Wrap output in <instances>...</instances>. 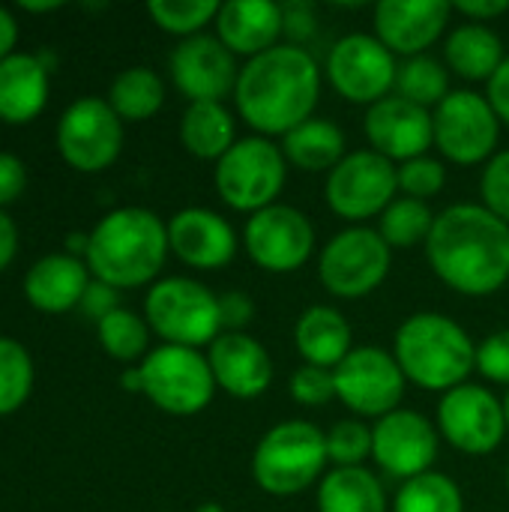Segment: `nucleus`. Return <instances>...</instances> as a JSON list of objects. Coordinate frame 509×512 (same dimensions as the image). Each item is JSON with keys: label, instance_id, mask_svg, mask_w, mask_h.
<instances>
[{"label": "nucleus", "instance_id": "nucleus-33", "mask_svg": "<svg viewBox=\"0 0 509 512\" xmlns=\"http://www.w3.org/2000/svg\"><path fill=\"white\" fill-rule=\"evenodd\" d=\"M435 228V213L426 201L414 198H396L381 216H378V234L390 249H414L426 246L429 234Z\"/></svg>", "mask_w": 509, "mask_h": 512}, {"label": "nucleus", "instance_id": "nucleus-45", "mask_svg": "<svg viewBox=\"0 0 509 512\" xmlns=\"http://www.w3.org/2000/svg\"><path fill=\"white\" fill-rule=\"evenodd\" d=\"M81 309H84L87 318H93V321L99 324L102 318H108L111 312L120 309V303H117V288H111V285L93 279V282L87 285V291H84Z\"/></svg>", "mask_w": 509, "mask_h": 512}, {"label": "nucleus", "instance_id": "nucleus-10", "mask_svg": "<svg viewBox=\"0 0 509 512\" xmlns=\"http://www.w3.org/2000/svg\"><path fill=\"white\" fill-rule=\"evenodd\" d=\"M435 147L447 162L486 165L498 153L501 117L492 102L477 90H453L435 111Z\"/></svg>", "mask_w": 509, "mask_h": 512}, {"label": "nucleus", "instance_id": "nucleus-17", "mask_svg": "<svg viewBox=\"0 0 509 512\" xmlns=\"http://www.w3.org/2000/svg\"><path fill=\"white\" fill-rule=\"evenodd\" d=\"M438 447V426L411 408H399L372 426V462L402 483L429 474L438 459Z\"/></svg>", "mask_w": 509, "mask_h": 512}, {"label": "nucleus", "instance_id": "nucleus-14", "mask_svg": "<svg viewBox=\"0 0 509 512\" xmlns=\"http://www.w3.org/2000/svg\"><path fill=\"white\" fill-rule=\"evenodd\" d=\"M243 249L258 270L276 276L297 273L315 255V225L303 210L273 204L249 216L243 228Z\"/></svg>", "mask_w": 509, "mask_h": 512}, {"label": "nucleus", "instance_id": "nucleus-42", "mask_svg": "<svg viewBox=\"0 0 509 512\" xmlns=\"http://www.w3.org/2000/svg\"><path fill=\"white\" fill-rule=\"evenodd\" d=\"M477 372L492 384L509 387V327L495 330L477 345Z\"/></svg>", "mask_w": 509, "mask_h": 512}, {"label": "nucleus", "instance_id": "nucleus-24", "mask_svg": "<svg viewBox=\"0 0 509 512\" xmlns=\"http://www.w3.org/2000/svg\"><path fill=\"white\" fill-rule=\"evenodd\" d=\"M87 285V264L75 255H45L24 276V294L30 306L48 315L81 306Z\"/></svg>", "mask_w": 509, "mask_h": 512}, {"label": "nucleus", "instance_id": "nucleus-41", "mask_svg": "<svg viewBox=\"0 0 509 512\" xmlns=\"http://www.w3.org/2000/svg\"><path fill=\"white\" fill-rule=\"evenodd\" d=\"M480 204L509 225V150H498L480 174Z\"/></svg>", "mask_w": 509, "mask_h": 512}, {"label": "nucleus", "instance_id": "nucleus-6", "mask_svg": "<svg viewBox=\"0 0 509 512\" xmlns=\"http://www.w3.org/2000/svg\"><path fill=\"white\" fill-rule=\"evenodd\" d=\"M144 321L165 345L210 348L222 336L219 297L189 276H168L150 285L144 300Z\"/></svg>", "mask_w": 509, "mask_h": 512}, {"label": "nucleus", "instance_id": "nucleus-18", "mask_svg": "<svg viewBox=\"0 0 509 512\" xmlns=\"http://www.w3.org/2000/svg\"><path fill=\"white\" fill-rule=\"evenodd\" d=\"M168 69L174 87L189 102H222L225 96H234L243 66L222 45L219 36L198 33L180 39V45L168 57Z\"/></svg>", "mask_w": 509, "mask_h": 512}, {"label": "nucleus", "instance_id": "nucleus-47", "mask_svg": "<svg viewBox=\"0 0 509 512\" xmlns=\"http://www.w3.org/2000/svg\"><path fill=\"white\" fill-rule=\"evenodd\" d=\"M453 12H459L471 24H489L509 12V0H459L453 3Z\"/></svg>", "mask_w": 509, "mask_h": 512}, {"label": "nucleus", "instance_id": "nucleus-26", "mask_svg": "<svg viewBox=\"0 0 509 512\" xmlns=\"http://www.w3.org/2000/svg\"><path fill=\"white\" fill-rule=\"evenodd\" d=\"M48 99V72L33 54L0 60V120L30 123Z\"/></svg>", "mask_w": 509, "mask_h": 512}, {"label": "nucleus", "instance_id": "nucleus-54", "mask_svg": "<svg viewBox=\"0 0 509 512\" xmlns=\"http://www.w3.org/2000/svg\"><path fill=\"white\" fill-rule=\"evenodd\" d=\"M507 492H509V465H507Z\"/></svg>", "mask_w": 509, "mask_h": 512}, {"label": "nucleus", "instance_id": "nucleus-21", "mask_svg": "<svg viewBox=\"0 0 509 512\" xmlns=\"http://www.w3.org/2000/svg\"><path fill=\"white\" fill-rule=\"evenodd\" d=\"M168 246L192 270H222L237 258L240 237L216 210L183 207L168 222Z\"/></svg>", "mask_w": 509, "mask_h": 512}, {"label": "nucleus", "instance_id": "nucleus-52", "mask_svg": "<svg viewBox=\"0 0 509 512\" xmlns=\"http://www.w3.org/2000/svg\"><path fill=\"white\" fill-rule=\"evenodd\" d=\"M195 512H225V507H219V504H213V501H207V504H201Z\"/></svg>", "mask_w": 509, "mask_h": 512}, {"label": "nucleus", "instance_id": "nucleus-37", "mask_svg": "<svg viewBox=\"0 0 509 512\" xmlns=\"http://www.w3.org/2000/svg\"><path fill=\"white\" fill-rule=\"evenodd\" d=\"M33 387V360L30 354L12 342L0 336V417L18 411Z\"/></svg>", "mask_w": 509, "mask_h": 512}, {"label": "nucleus", "instance_id": "nucleus-23", "mask_svg": "<svg viewBox=\"0 0 509 512\" xmlns=\"http://www.w3.org/2000/svg\"><path fill=\"white\" fill-rule=\"evenodd\" d=\"M216 36L234 57H261L282 39V6L273 0H228L219 6Z\"/></svg>", "mask_w": 509, "mask_h": 512}, {"label": "nucleus", "instance_id": "nucleus-39", "mask_svg": "<svg viewBox=\"0 0 509 512\" xmlns=\"http://www.w3.org/2000/svg\"><path fill=\"white\" fill-rule=\"evenodd\" d=\"M396 177H399L402 198H414V201H426V204L435 195H441L447 186V168L435 156H420V159L396 165Z\"/></svg>", "mask_w": 509, "mask_h": 512}, {"label": "nucleus", "instance_id": "nucleus-3", "mask_svg": "<svg viewBox=\"0 0 509 512\" xmlns=\"http://www.w3.org/2000/svg\"><path fill=\"white\" fill-rule=\"evenodd\" d=\"M168 225L147 207H120L99 219L87 237V270L111 288H138L165 267Z\"/></svg>", "mask_w": 509, "mask_h": 512}, {"label": "nucleus", "instance_id": "nucleus-19", "mask_svg": "<svg viewBox=\"0 0 509 512\" xmlns=\"http://www.w3.org/2000/svg\"><path fill=\"white\" fill-rule=\"evenodd\" d=\"M363 132L369 150L381 153L393 165L429 156L435 147V120L429 108H420L396 93L366 108Z\"/></svg>", "mask_w": 509, "mask_h": 512}, {"label": "nucleus", "instance_id": "nucleus-8", "mask_svg": "<svg viewBox=\"0 0 509 512\" xmlns=\"http://www.w3.org/2000/svg\"><path fill=\"white\" fill-rule=\"evenodd\" d=\"M393 267V249L378 228L351 225L333 234L318 255V279L330 297L363 300L375 294Z\"/></svg>", "mask_w": 509, "mask_h": 512}, {"label": "nucleus", "instance_id": "nucleus-30", "mask_svg": "<svg viewBox=\"0 0 509 512\" xmlns=\"http://www.w3.org/2000/svg\"><path fill=\"white\" fill-rule=\"evenodd\" d=\"M384 483L363 468H333L318 483V512H387Z\"/></svg>", "mask_w": 509, "mask_h": 512}, {"label": "nucleus", "instance_id": "nucleus-15", "mask_svg": "<svg viewBox=\"0 0 509 512\" xmlns=\"http://www.w3.org/2000/svg\"><path fill=\"white\" fill-rule=\"evenodd\" d=\"M438 435L465 456H489L507 435L504 402L480 384H462L441 396Z\"/></svg>", "mask_w": 509, "mask_h": 512}, {"label": "nucleus", "instance_id": "nucleus-13", "mask_svg": "<svg viewBox=\"0 0 509 512\" xmlns=\"http://www.w3.org/2000/svg\"><path fill=\"white\" fill-rule=\"evenodd\" d=\"M327 81L351 102L372 108L396 90V54L375 33H348L327 54Z\"/></svg>", "mask_w": 509, "mask_h": 512}, {"label": "nucleus", "instance_id": "nucleus-43", "mask_svg": "<svg viewBox=\"0 0 509 512\" xmlns=\"http://www.w3.org/2000/svg\"><path fill=\"white\" fill-rule=\"evenodd\" d=\"M318 30V12L312 3L306 0H291L282 6V36H288L291 45H300L309 42Z\"/></svg>", "mask_w": 509, "mask_h": 512}, {"label": "nucleus", "instance_id": "nucleus-32", "mask_svg": "<svg viewBox=\"0 0 509 512\" xmlns=\"http://www.w3.org/2000/svg\"><path fill=\"white\" fill-rule=\"evenodd\" d=\"M450 69L447 63L420 54V57H408L405 63H399V75H396V96L435 111L447 96H450Z\"/></svg>", "mask_w": 509, "mask_h": 512}, {"label": "nucleus", "instance_id": "nucleus-40", "mask_svg": "<svg viewBox=\"0 0 509 512\" xmlns=\"http://www.w3.org/2000/svg\"><path fill=\"white\" fill-rule=\"evenodd\" d=\"M288 393L297 405L303 408H324L336 399V378L333 369H318V366H300L291 381H288Z\"/></svg>", "mask_w": 509, "mask_h": 512}, {"label": "nucleus", "instance_id": "nucleus-44", "mask_svg": "<svg viewBox=\"0 0 509 512\" xmlns=\"http://www.w3.org/2000/svg\"><path fill=\"white\" fill-rule=\"evenodd\" d=\"M219 318L222 333H246L255 321V300L246 291H225L219 294Z\"/></svg>", "mask_w": 509, "mask_h": 512}, {"label": "nucleus", "instance_id": "nucleus-34", "mask_svg": "<svg viewBox=\"0 0 509 512\" xmlns=\"http://www.w3.org/2000/svg\"><path fill=\"white\" fill-rule=\"evenodd\" d=\"M393 512H465V495L447 474L429 471L399 486Z\"/></svg>", "mask_w": 509, "mask_h": 512}, {"label": "nucleus", "instance_id": "nucleus-36", "mask_svg": "<svg viewBox=\"0 0 509 512\" xmlns=\"http://www.w3.org/2000/svg\"><path fill=\"white\" fill-rule=\"evenodd\" d=\"M147 12L159 30L189 39V36L204 33L207 24H216L219 3L216 0H150Z\"/></svg>", "mask_w": 509, "mask_h": 512}, {"label": "nucleus", "instance_id": "nucleus-29", "mask_svg": "<svg viewBox=\"0 0 509 512\" xmlns=\"http://www.w3.org/2000/svg\"><path fill=\"white\" fill-rule=\"evenodd\" d=\"M282 153L288 159L291 168L297 171H333L348 153H345V132L324 117H312L306 123H300L297 129H291L282 138Z\"/></svg>", "mask_w": 509, "mask_h": 512}, {"label": "nucleus", "instance_id": "nucleus-22", "mask_svg": "<svg viewBox=\"0 0 509 512\" xmlns=\"http://www.w3.org/2000/svg\"><path fill=\"white\" fill-rule=\"evenodd\" d=\"M207 363L216 387L231 399H258L273 384V357L249 333H222L207 348Z\"/></svg>", "mask_w": 509, "mask_h": 512}, {"label": "nucleus", "instance_id": "nucleus-53", "mask_svg": "<svg viewBox=\"0 0 509 512\" xmlns=\"http://www.w3.org/2000/svg\"><path fill=\"white\" fill-rule=\"evenodd\" d=\"M504 414H507V429H509V390H507V399H504Z\"/></svg>", "mask_w": 509, "mask_h": 512}, {"label": "nucleus", "instance_id": "nucleus-27", "mask_svg": "<svg viewBox=\"0 0 509 512\" xmlns=\"http://www.w3.org/2000/svg\"><path fill=\"white\" fill-rule=\"evenodd\" d=\"M507 48L501 42V36L489 27V24H459L447 42H444V60L447 69L456 72L465 81H492V75L501 69V63L507 60Z\"/></svg>", "mask_w": 509, "mask_h": 512}, {"label": "nucleus", "instance_id": "nucleus-9", "mask_svg": "<svg viewBox=\"0 0 509 512\" xmlns=\"http://www.w3.org/2000/svg\"><path fill=\"white\" fill-rule=\"evenodd\" d=\"M141 393L171 417H195L216 396V378L207 357L195 348L159 345L141 366Z\"/></svg>", "mask_w": 509, "mask_h": 512}, {"label": "nucleus", "instance_id": "nucleus-38", "mask_svg": "<svg viewBox=\"0 0 509 512\" xmlns=\"http://www.w3.org/2000/svg\"><path fill=\"white\" fill-rule=\"evenodd\" d=\"M327 459L333 468H363L372 459V426L363 420H339L324 432Z\"/></svg>", "mask_w": 509, "mask_h": 512}, {"label": "nucleus", "instance_id": "nucleus-16", "mask_svg": "<svg viewBox=\"0 0 509 512\" xmlns=\"http://www.w3.org/2000/svg\"><path fill=\"white\" fill-rule=\"evenodd\" d=\"M57 147L75 171H105L123 150V120L108 99L84 96L63 111L57 123Z\"/></svg>", "mask_w": 509, "mask_h": 512}, {"label": "nucleus", "instance_id": "nucleus-20", "mask_svg": "<svg viewBox=\"0 0 509 512\" xmlns=\"http://www.w3.org/2000/svg\"><path fill=\"white\" fill-rule=\"evenodd\" d=\"M453 18V3L447 0H381L375 6L372 24L375 36L396 57L426 54Z\"/></svg>", "mask_w": 509, "mask_h": 512}, {"label": "nucleus", "instance_id": "nucleus-48", "mask_svg": "<svg viewBox=\"0 0 509 512\" xmlns=\"http://www.w3.org/2000/svg\"><path fill=\"white\" fill-rule=\"evenodd\" d=\"M486 99L492 102L495 114L501 117V123L509 126V54L501 63V69L492 75V81L486 84Z\"/></svg>", "mask_w": 509, "mask_h": 512}, {"label": "nucleus", "instance_id": "nucleus-1", "mask_svg": "<svg viewBox=\"0 0 509 512\" xmlns=\"http://www.w3.org/2000/svg\"><path fill=\"white\" fill-rule=\"evenodd\" d=\"M432 273L462 297H492L509 282V225L483 204H453L426 240Z\"/></svg>", "mask_w": 509, "mask_h": 512}, {"label": "nucleus", "instance_id": "nucleus-25", "mask_svg": "<svg viewBox=\"0 0 509 512\" xmlns=\"http://www.w3.org/2000/svg\"><path fill=\"white\" fill-rule=\"evenodd\" d=\"M351 324L336 306H309L294 324V345L306 366L336 369L351 351Z\"/></svg>", "mask_w": 509, "mask_h": 512}, {"label": "nucleus", "instance_id": "nucleus-49", "mask_svg": "<svg viewBox=\"0 0 509 512\" xmlns=\"http://www.w3.org/2000/svg\"><path fill=\"white\" fill-rule=\"evenodd\" d=\"M15 249H18V231H15V222L0 210V270H6L15 258Z\"/></svg>", "mask_w": 509, "mask_h": 512}, {"label": "nucleus", "instance_id": "nucleus-2", "mask_svg": "<svg viewBox=\"0 0 509 512\" xmlns=\"http://www.w3.org/2000/svg\"><path fill=\"white\" fill-rule=\"evenodd\" d=\"M321 99V69L315 57L291 42H279L243 63L234 105L246 126L264 138H285L315 117Z\"/></svg>", "mask_w": 509, "mask_h": 512}, {"label": "nucleus", "instance_id": "nucleus-28", "mask_svg": "<svg viewBox=\"0 0 509 512\" xmlns=\"http://www.w3.org/2000/svg\"><path fill=\"white\" fill-rule=\"evenodd\" d=\"M237 120L222 102H189L180 117V144L201 162H219L237 144Z\"/></svg>", "mask_w": 509, "mask_h": 512}, {"label": "nucleus", "instance_id": "nucleus-7", "mask_svg": "<svg viewBox=\"0 0 509 512\" xmlns=\"http://www.w3.org/2000/svg\"><path fill=\"white\" fill-rule=\"evenodd\" d=\"M288 180V159L273 138L249 135L240 138L213 171L219 198L237 213H261L279 204Z\"/></svg>", "mask_w": 509, "mask_h": 512}, {"label": "nucleus", "instance_id": "nucleus-50", "mask_svg": "<svg viewBox=\"0 0 509 512\" xmlns=\"http://www.w3.org/2000/svg\"><path fill=\"white\" fill-rule=\"evenodd\" d=\"M15 39H18V24L15 18L0 6V60H6L15 48Z\"/></svg>", "mask_w": 509, "mask_h": 512}, {"label": "nucleus", "instance_id": "nucleus-31", "mask_svg": "<svg viewBox=\"0 0 509 512\" xmlns=\"http://www.w3.org/2000/svg\"><path fill=\"white\" fill-rule=\"evenodd\" d=\"M165 102V84L150 66L123 69L108 90V105L120 120H150Z\"/></svg>", "mask_w": 509, "mask_h": 512}, {"label": "nucleus", "instance_id": "nucleus-35", "mask_svg": "<svg viewBox=\"0 0 509 512\" xmlns=\"http://www.w3.org/2000/svg\"><path fill=\"white\" fill-rule=\"evenodd\" d=\"M96 327H99V345L114 360L132 363V360L147 354V342H150L153 330H150V324L141 315H135V312L120 306L117 312L102 318Z\"/></svg>", "mask_w": 509, "mask_h": 512}, {"label": "nucleus", "instance_id": "nucleus-46", "mask_svg": "<svg viewBox=\"0 0 509 512\" xmlns=\"http://www.w3.org/2000/svg\"><path fill=\"white\" fill-rule=\"evenodd\" d=\"M27 186V174L18 156L12 153H0V207L15 201Z\"/></svg>", "mask_w": 509, "mask_h": 512}, {"label": "nucleus", "instance_id": "nucleus-5", "mask_svg": "<svg viewBox=\"0 0 509 512\" xmlns=\"http://www.w3.org/2000/svg\"><path fill=\"white\" fill-rule=\"evenodd\" d=\"M327 465L324 429L309 420H282L261 435L252 453V480L273 498H291L321 483Z\"/></svg>", "mask_w": 509, "mask_h": 512}, {"label": "nucleus", "instance_id": "nucleus-12", "mask_svg": "<svg viewBox=\"0 0 509 512\" xmlns=\"http://www.w3.org/2000/svg\"><path fill=\"white\" fill-rule=\"evenodd\" d=\"M336 399L363 420H381L402 408L408 378L393 351L378 345L354 348L336 369Z\"/></svg>", "mask_w": 509, "mask_h": 512}, {"label": "nucleus", "instance_id": "nucleus-51", "mask_svg": "<svg viewBox=\"0 0 509 512\" xmlns=\"http://www.w3.org/2000/svg\"><path fill=\"white\" fill-rule=\"evenodd\" d=\"M120 384H123V390H129V393H141V372H138V369L123 372Z\"/></svg>", "mask_w": 509, "mask_h": 512}, {"label": "nucleus", "instance_id": "nucleus-11", "mask_svg": "<svg viewBox=\"0 0 509 512\" xmlns=\"http://www.w3.org/2000/svg\"><path fill=\"white\" fill-rule=\"evenodd\" d=\"M324 198L327 207L351 225L378 219L399 198L396 165L375 150H354L327 174Z\"/></svg>", "mask_w": 509, "mask_h": 512}, {"label": "nucleus", "instance_id": "nucleus-4", "mask_svg": "<svg viewBox=\"0 0 509 512\" xmlns=\"http://www.w3.org/2000/svg\"><path fill=\"white\" fill-rule=\"evenodd\" d=\"M393 357L408 384L441 396L468 384V375L477 369L474 339L459 321L441 312L405 318L393 336Z\"/></svg>", "mask_w": 509, "mask_h": 512}]
</instances>
